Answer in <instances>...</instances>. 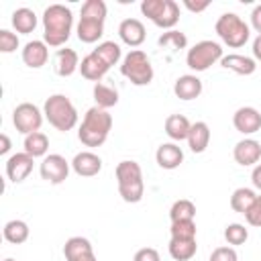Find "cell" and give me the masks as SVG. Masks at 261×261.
<instances>
[{"mask_svg":"<svg viewBox=\"0 0 261 261\" xmlns=\"http://www.w3.org/2000/svg\"><path fill=\"white\" fill-rule=\"evenodd\" d=\"M133 261H161V257H159V251H157V249H153V247H143V249H139V251L135 253Z\"/></svg>","mask_w":261,"mask_h":261,"instance_id":"41","label":"cell"},{"mask_svg":"<svg viewBox=\"0 0 261 261\" xmlns=\"http://www.w3.org/2000/svg\"><path fill=\"white\" fill-rule=\"evenodd\" d=\"M157 43H159V47H163V49L179 51V49H186V47H188V37H186L181 31L171 29V31L163 33V35L157 39Z\"/></svg>","mask_w":261,"mask_h":261,"instance_id":"34","label":"cell"},{"mask_svg":"<svg viewBox=\"0 0 261 261\" xmlns=\"http://www.w3.org/2000/svg\"><path fill=\"white\" fill-rule=\"evenodd\" d=\"M118 37L124 45L128 47H139L145 43V37H147V31H145V24L139 20V18H124L120 24H118Z\"/></svg>","mask_w":261,"mask_h":261,"instance_id":"15","label":"cell"},{"mask_svg":"<svg viewBox=\"0 0 261 261\" xmlns=\"http://www.w3.org/2000/svg\"><path fill=\"white\" fill-rule=\"evenodd\" d=\"M77 69H80V57H77V53L73 49L63 47V49L55 51V55H53V71L59 77H69Z\"/></svg>","mask_w":261,"mask_h":261,"instance_id":"16","label":"cell"},{"mask_svg":"<svg viewBox=\"0 0 261 261\" xmlns=\"http://www.w3.org/2000/svg\"><path fill=\"white\" fill-rule=\"evenodd\" d=\"M71 169L80 177H94L102 169V159L92 151H82L71 159Z\"/></svg>","mask_w":261,"mask_h":261,"instance_id":"17","label":"cell"},{"mask_svg":"<svg viewBox=\"0 0 261 261\" xmlns=\"http://www.w3.org/2000/svg\"><path fill=\"white\" fill-rule=\"evenodd\" d=\"M49 149V139L45 133L37 130L24 137V153H29L31 157H45Z\"/></svg>","mask_w":261,"mask_h":261,"instance_id":"29","label":"cell"},{"mask_svg":"<svg viewBox=\"0 0 261 261\" xmlns=\"http://www.w3.org/2000/svg\"><path fill=\"white\" fill-rule=\"evenodd\" d=\"M29 234H31L29 224H27L24 220H18V218L8 220V222L4 224V228H2V237H4V241L12 243V245H22V243L29 239Z\"/></svg>","mask_w":261,"mask_h":261,"instance_id":"27","label":"cell"},{"mask_svg":"<svg viewBox=\"0 0 261 261\" xmlns=\"http://www.w3.org/2000/svg\"><path fill=\"white\" fill-rule=\"evenodd\" d=\"M106 14H108V8L104 0H86L80 12L82 18H96V20H106Z\"/></svg>","mask_w":261,"mask_h":261,"instance_id":"35","label":"cell"},{"mask_svg":"<svg viewBox=\"0 0 261 261\" xmlns=\"http://www.w3.org/2000/svg\"><path fill=\"white\" fill-rule=\"evenodd\" d=\"M90 251H94V249H92V243H90L86 237H71V239H67L65 245H63V255H65L67 261H71V259L77 257V255L90 253Z\"/></svg>","mask_w":261,"mask_h":261,"instance_id":"33","label":"cell"},{"mask_svg":"<svg viewBox=\"0 0 261 261\" xmlns=\"http://www.w3.org/2000/svg\"><path fill=\"white\" fill-rule=\"evenodd\" d=\"M253 57L255 61H261V35H257L253 41Z\"/></svg>","mask_w":261,"mask_h":261,"instance_id":"46","label":"cell"},{"mask_svg":"<svg viewBox=\"0 0 261 261\" xmlns=\"http://www.w3.org/2000/svg\"><path fill=\"white\" fill-rule=\"evenodd\" d=\"M4 261H14V259H10V257H8V259H4Z\"/></svg>","mask_w":261,"mask_h":261,"instance_id":"48","label":"cell"},{"mask_svg":"<svg viewBox=\"0 0 261 261\" xmlns=\"http://www.w3.org/2000/svg\"><path fill=\"white\" fill-rule=\"evenodd\" d=\"M257 194L251 188H237L230 196V208L239 214H247V210L253 206Z\"/></svg>","mask_w":261,"mask_h":261,"instance_id":"30","label":"cell"},{"mask_svg":"<svg viewBox=\"0 0 261 261\" xmlns=\"http://www.w3.org/2000/svg\"><path fill=\"white\" fill-rule=\"evenodd\" d=\"M208 261H239V255L232 247L224 245V247H216L212 253H210V259Z\"/></svg>","mask_w":261,"mask_h":261,"instance_id":"39","label":"cell"},{"mask_svg":"<svg viewBox=\"0 0 261 261\" xmlns=\"http://www.w3.org/2000/svg\"><path fill=\"white\" fill-rule=\"evenodd\" d=\"M155 161L161 169H177L184 161V151L177 143H163L155 151Z\"/></svg>","mask_w":261,"mask_h":261,"instance_id":"18","label":"cell"},{"mask_svg":"<svg viewBox=\"0 0 261 261\" xmlns=\"http://www.w3.org/2000/svg\"><path fill=\"white\" fill-rule=\"evenodd\" d=\"M43 114L49 120V124L61 133L71 130L77 124V110L73 102L65 94H53L45 100Z\"/></svg>","mask_w":261,"mask_h":261,"instance_id":"4","label":"cell"},{"mask_svg":"<svg viewBox=\"0 0 261 261\" xmlns=\"http://www.w3.org/2000/svg\"><path fill=\"white\" fill-rule=\"evenodd\" d=\"M224 239L228 245L232 247H239V245H245L247 239H249V230L245 228V224H239V222H232L224 228Z\"/></svg>","mask_w":261,"mask_h":261,"instance_id":"36","label":"cell"},{"mask_svg":"<svg viewBox=\"0 0 261 261\" xmlns=\"http://www.w3.org/2000/svg\"><path fill=\"white\" fill-rule=\"evenodd\" d=\"M190 128H192V122H190L188 116H184V114H169V116L165 118V135H167L173 143L188 141Z\"/></svg>","mask_w":261,"mask_h":261,"instance_id":"22","label":"cell"},{"mask_svg":"<svg viewBox=\"0 0 261 261\" xmlns=\"http://www.w3.org/2000/svg\"><path fill=\"white\" fill-rule=\"evenodd\" d=\"M120 73L130 84H135V86H149L153 82V75H155L153 65H151V59L141 49H133V51H128L122 57Z\"/></svg>","mask_w":261,"mask_h":261,"instance_id":"6","label":"cell"},{"mask_svg":"<svg viewBox=\"0 0 261 261\" xmlns=\"http://www.w3.org/2000/svg\"><path fill=\"white\" fill-rule=\"evenodd\" d=\"M10 147H12L10 137H8L6 133H2V135H0V155H6V153L10 151Z\"/></svg>","mask_w":261,"mask_h":261,"instance_id":"45","label":"cell"},{"mask_svg":"<svg viewBox=\"0 0 261 261\" xmlns=\"http://www.w3.org/2000/svg\"><path fill=\"white\" fill-rule=\"evenodd\" d=\"M251 27L261 35V4H257L251 12Z\"/></svg>","mask_w":261,"mask_h":261,"instance_id":"43","label":"cell"},{"mask_svg":"<svg viewBox=\"0 0 261 261\" xmlns=\"http://www.w3.org/2000/svg\"><path fill=\"white\" fill-rule=\"evenodd\" d=\"M69 167H71V163L63 155L51 153V155H45L43 157V161L39 165V173H41V177L45 181H49L53 186H59V184H63L67 179Z\"/></svg>","mask_w":261,"mask_h":261,"instance_id":"10","label":"cell"},{"mask_svg":"<svg viewBox=\"0 0 261 261\" xmlns=\"http://www.w3.org/2000/svg\"><path fill=\"white\" fill-rule=\"evenodd\" d=\"M110 130H112V114L104 108L92 106L82 118V124L77 128V139L86 147H100L106 143Z\"/></svg>","mask_w":261,"mask_h":261,"instance_id":"2","label":"cell"},{"mask_svg":"<svg viewBox=\"0 0 261 261\" xmlns=\"http://www.w3.org/2000/svg\"><path fill=\"white\" fill-rule=\"evenodd\" d=\"M167 249H169L171 259L190 261L198 251V243H196V239H169Z\"/></svg>","mask_w":261,"mask_h":261,"instance_id":"26","label":"cell"},{"mask_svg":"<svg viewBox=\"0 0 261 261\" xmlns=\"http://www.w3.org/2000/svg\"><path fill=\"white\" fill-rule=\"evenodd\" d=\"M73 29V14L63 4H49L43 10V41L49 47H63Z\"/></svg>","mask_w":261,"mask_h":261,"instance_id":"1","label":"cell"},{"mask_svg":"<svg viewBox=\"0 0 261 261\" xmlns=\"http://www.w3.org/2000/svg\"><path fill=\"white\" fill-rule=\"evenodd\" d=\"M92 94H94V102H96L98 108L108 110V108H112V106L118 104V92H116V88H112V86H108L104 82L94 84Z\"/></svg>","mask_w":261,"mask_h":261,"instance_id":"28","label":"cell"},{"mask_svg":"<svg viewBox=\"0 0 261 261\" xmlns=\"http://www.w3.org/2000/svg\"><path fill=\"white\" fill-rule=\"evenodd\" d=\"M184 6H186L190 12H204V10L210 6V2H208V0H200V2H194V0H184Z\"/></svg>","mask_w":261,"mask_h":261,"instance_id":"42","label":"cell"},{"mask_svg":"<svg viewBox=\"0 0 261 261\" xmlns=\"http://www.w3.org/2000/svg\"><path fill=\"white\" fill-rule=\"evenodd\" d=\"M204 86H202V80L194 73H186V75H179L173 84V94L179 98V100H196L200 94H202Z\"/></svg>","mask_w":261,"mask_h":261,"instance_id":"19","label":"cell"},{"mask_svg":"<svg viewBox=\"0 0 261 261\" xmlns=\"http://www.w3.org/2000/svg\"><path fill=\"white\" fill-rule=\"evenodd\" d=\"M169 218L171 222H177V220H194L196 218V204L188 198H179L171 204L169 208Z\"/></svg>","mask_w":261,"mask_h":261,"instance_id":"32","label":"cell"},{"mask_svg":"<svg viewBox=\"0 0 261 261\" xmlns=\"http://www.w3.org/2000/svg\"><path fill=\"white\" fill-rule=\"evenodd\" d=\"M71 261H96V255H94V251H90V253H84V255L73 257Z\"/></svg>","mask_w":261,"mask_h":261,"instance_id":"47","label":"cell"},{"mask_svg":"<svg viewBox=\"0 0 261 261\" xmlns=\"http://www.w3.org/2000/svg\"><path fill=\"white\" fill-rule=\"evenodd\" d=\"M232 124L241 135H255L261 130V112L253 106H241L232 114Z\"/></svg>","mask_w":261,"mask_h":261,"instance_id":"12","label":"cell"},{"mask_svg":"<svg viewBox=\"0 0 261 261\" xmlns=\"http://www.w3.org/2000/svg\"><path fill=\"white\" fill-rule=\"evenodd\" d=\"M251 181H253V186H255L257 190H261V163H257V165L253 167V171H251Z\"/></svg>","mask_w":261,"mask_h":261,"instance_id":"44","label":"cell"},{"mask_svg":"<svg viewBox=\"0 0 261 261\" xmlns=\"http://www.w3.org/2000/svg\"><path fill=\"white\" fill-rule=\"evenodd\" d=\"M18 49V37L16 33L8 31V29H2L0 31V51L2 53H12Z\"/></svg>","mask_w":261,"mask_h":261,"instance_id":"38","label":"cell"},{"mask_svg":"<svg viewBox=\"0 0 261 261\" xmlns=\"http://www.w3.org/2000/svg\"><path fill=\"white\" fill-rule=\"evenodd\" d=\"M210 145V126L204 120L192 122L190 135H188V147L192 153H204Z\"/></svg>","mask_w":261,"mask_h":261,"instance_id":"23","label":"cell"},{"mask_svg":"<svg viewBox=\"0 0 261 261\" xmlns=\"http://www.w3.org/2000/svg\"><path fill=\"white\" fill-rule=\"evenodd\" d=\"M220 65L224 69H230L239 75H251L255 73L257 69V61L253 57H247V55H241V53H228L220 59Z\"/></svg>","mask_w":261,"mask_h":261,"instance_id":"20","label":"cell"},{"mask_svg":"<svg viewBox=\"0 0 261 261\" xmlns=\"http://www.w3.org/2000/svg\"><path fill=\"white\" fill-rule=\"evenodd\" d=\"M10 22H12V27H14L16 33L29 35V33H33L37 29V14H35V10H31L27 6H20V8H16L12 12Z\"/></svg>","mask_w":261,"mask_h":261,"instance_id":"25","label":"cell"},{"mask_svg":"<svg viewBox=\"0 0 261 261\" xmlns=\"http://www.w3.org/2000/svg\"><path fill=\"white\" fill-rule=\"evenodd\" d=\"M108 65L92 51V53H88L84 59H82V63H80V73L86 77V80H90V82H100L106 73H108Z\"/></svg>","mask_w":261,"mask_h":261,"instance_id":"21","label":"cell"},{"mask_svg":"<svg viewBox=\"0 0 261 261\" xmlns=\"http://www.w3.org/2000/svg\"><path fill=\"white\" fill-rule=\"evenodd\" d=\"M232 157L239 165L249 167V165H257L261 159V143L255 139H243L234 145L232 149Z\"/></svg>","mask_w":261,"mask_h":261,"instance_id":"14","label":"cell"},{"mask_svg":"<svg viewBox=\"0 0 261 261\" xmlns=\"http://www.w3.org/2000/svg\"><path fill=\"white\" fill-rule=\"evenodd\" d=\"M77 39L82 43H96L102 35H104V20H96V18H82L75 27Z\"/></svg>","mask_w":261,"mask_h":261,"instance_id":"24","label":"cell"},{"mask_svg":"<svg viewBox=\"0 0 261 261\" xmlns=\"http://www.w3.org/2000/svg\"><path fill=\"white\" fill-rule=\"evenodd\" d=\"M20 57H22V63H24L27 67L39 69V67H43V65L47 63V59H49V45H47L45 41L33 39V41H29V43L22 47Z\"/></svg>","mask_w":261,"mask_h":261,"instance_id":"13","label":"cell"},{"mask_svg":"<svg viewBox=\"0 0 261 261\" xmlns=\"http://www.w3.org/2000/svg\"><path fill=\"white\" fill-rule=\"evenodd\" d=\"M43 116L45 114L39 110V106H35L33 102H22L12 110V124L18 133H22L27 137L41 128Z\"/></svg>","mask_w":261,"mask_h":261,"instance_id":"9","label":"cell"},{"mask_svg":"<svg viewBox=\"0 0 261 261\" xmlns=\"http://www.w3.org/2000/svg\"><path fill=\"white\" fill-rule=\"evenodd\" d=\"M141 12L159 29H173L179 20V4L175 0H143Z\"/></svg>","mask_w":261,"mask_h":261,"instance_id":"7","label":"cell"},{"mask_svg":"<svg viewBox=\"0 0 261 261\" xmlns=\"http://www.w3.org/2000/svg\"><path fill=\"white\" fill-rule=\"evenodd\" d=\"M116 181H118V194L124 202L137 204L143 200L145 184H143V169L137 161L124 159L116 165Z\"/></svg>","mask_w":261,"mask_h":261,"instance_id":"3","label":"cell"},{"mask_svg":"<svg viewBox=\"0 0 261 261\" xmlns=\"http://www.w3.org/2000/svg\"><path fill=\"white\" fill-rule=\"evenodd\" d=\"M222 57H224V53H222L220 43L206 39V41L196 43L192 49H188V53H186V63H188V67H190L192 71H206L210 65H214V63L220 61Z\"/></svg>","mask_w":261,"mask_h":261,"instance_id":"8","label":"cell"},{"mask_svg":"<svg viewBox=\"0 0 261 261\" xmlns=\"http://www.w3.org/2000/svg\"><path fill=\"white\" fill-rule=\"evenodd\" d=\"M171 239H196V222L194 220H177L171 222Z\"/></svg>","mask_w":261,"mask_h":261,"instance_id":"37","label":"cell"},{"mask_svg":"<svg viewBox=\"0 0 261 261\" xmlns=\"http://www.w3.org/2000/svg\"><path fill=\"white\" fill-rule=\"evenodd\" d=\"M94 53L108 65V67H112V65H116L120 59H122V51H120V45L118 43H114V41H102V43H98V47L94 49Z\"/></svg>","mask_w":261,"mask_h":261,"instance_id":"31","label":"cell"},{"mask_svg":"<svg viewBox=\"0 0 261 261\" xmlns=\"http://www.w3.org/2000/svg\"><path fill=\"white\" fill-rule=\"evenodd\" d=\"M214 29H216V35L220 37V41L224 45H228L230 49L243 47L249 41V37H251L249 24L239 14H234V12L220 14L218 20H216V24H214Z\"/></svg>","mask_w":261,"mask_h":261,"instance_id":"5","label":"cell"},{"mask_svg":"<svg viewBox=\"0 0 261 261\" xmlns=\"http://www.w3.org/2000/svg\"><path fill=\"white\" fill-rule=\"evenodd\" d=\"M245 218H247V222H249L251 226L261 228V196L255 198V202H253V206L247 210Z\"/></svg>","mask_w":261,"mask_h":261,"instance_id":"40","label":"cell"},{"mask_svg":"<svg viewBox=\"0 0 261 261\" xmlns=\"http://www.w3.org/2000/svg\"><path fill=\"white\" fill-rule=\"evenodd\" d=\"M33 163H35V157H31L29 153H14L6 159V177L12 181V184H20L29 177V173L33 171Z\"/></svg>","mask_w":261,"mask_h":261,"instance_id":"11","label":"cell"}]
</instances>
